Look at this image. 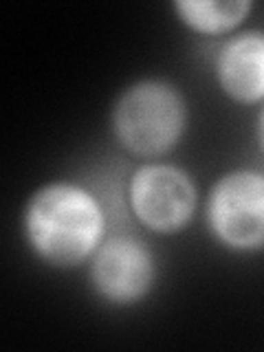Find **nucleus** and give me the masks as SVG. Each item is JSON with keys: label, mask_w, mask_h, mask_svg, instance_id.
Wrapping results in <instances>:
<instances>
[{"label": "nucleus", "mask_w": 264, "mask_h": 352, "mask_svg": "<svg viewBox=\"0 0 264 352\" xmlns=\"http://www.w3.org/2000/svg\"><path fill=\"white\" fill-rule=\"evenodd\" d=\"M187 117V102L179 86L161 77H146L119 93L110 110V128L132 157L159 159L181 143Z\"/></svg>", "instance_id": "2"}, {"label": "nucleus", "mask_w": 264, "mask_h": 352, "mask_svg": "<svg viewBox=\"0 0 264 352\" xmlns=\"http://www.w3.org/2000/svg\"><path fill=\"white\" fill-rule=\"evenodd\" d=\"M258 143H260V150L264 154V108L260 110V115H258Z\"/></svg>", "instance_id": "8"}, {"label": "nucleus", "mask_w": 264, "mask_h": 352, "mask_svg": "<svg viewBox=\"0 0 264 352\" xmlns=\"http://www.w3.org/2000/svg\"><path fill=\"white\" fill-rule=\"evenodd\" d=\"M22 234L40 262L75 269L106 240V212L99 198L73 181H51L29 196Z\"/></svg>", "instance_id": "1"}, {"label": "nucleus", "mask_w": 264, "mask_h": 352, "mask_svg": "<svg viewBox=\"0 0 264 352\" xmlns=\"http://www.w3.org/2000/svg\"><path fill=\"white\" fill-rule=\"evenodd\" d=\"M93 293L108 306L128 308L143 302L157 282V258L137 236H110L88 267Z\"/></svg>", "instance_id": "5"}, {"label": "nucleus", "mask_w": 264, "mask_h": 352, "mask_svg": "<svg viewBox=\"0 0 264 352\" xmlns=\"http://www.w3.org/2000/svg\"><path fill=\"white\" fill-rule=\"evenodd\" d=\"M198 190L190 174L174 163L137 165L128 181V207L137 223L159 236H174L192 223Z\"/></svg>", "instance_id": "4"}, {"label": "nucleus", "mask_w": 264, "mask_h": 352, "mask_svg": "<svg viewBox=\"0 0 264 352\" xmlns=\"http://www.w3.org/2000/svg\"><path fill=\"white\" fill-rule=\"evenodd\" d=\"M216 80L236 104L264 102V31L249 29L223 42L214 62Z\"/></svg>", "instance_id": "6"}, {"label": "nucleus", "mask_w": 264, "mask_h": 352, "mask_svg": "<svg viewBox=\"0 0 264 352\" xmlns=\"http://www.w3.org/2000/svg\"><path fill=\"white\" fill-rule=\"evenodd\" d=\"M209 234L234 253L264 251V172L238 168L218 176L205 205Z\"/></svg>", "instance_id": "3"}, {"label": "nucleus", "mask_w": 264, "mask_h": 352, "mask_svg": "<svg viewBox=\"0 0 264 352\" xmlns=\"http://www.w3.org/2000/svg\"><path fill=\"white\" fill-rule=\"evenodd\" d=\"M172 9L183 25L201 36L236 31L253 9L251 0H174Z\"/></svg>", "instance_id": "7"}]
</instances>
